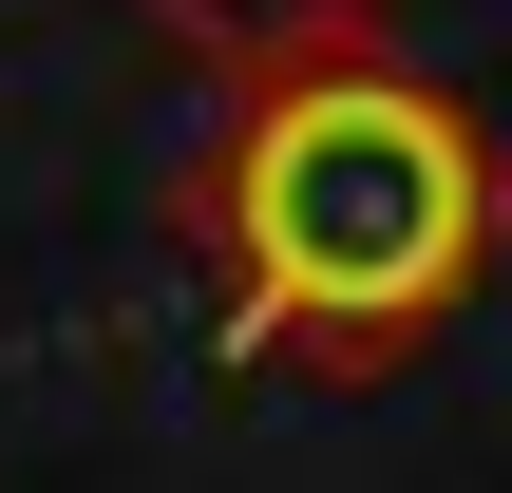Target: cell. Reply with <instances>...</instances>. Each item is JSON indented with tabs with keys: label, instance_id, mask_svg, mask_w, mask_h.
<instances>
[{
	"label": "cell",
	"instance_id": "obj_1",
	"mask_svg": "<svg viewBox=\"0 0 512 493\" xmlns=\"http://www.w3.org/2000/svg\"><path fill=\"white\" fill-rule=\"evenodd\" d=\"M494 247H512V152L456 76L380 57L361 19L228 57V95L190 133V266H209L228 361L399 380L418 342H456Z\"/></svg>",
	"mask_w": 512,
	"mask_h": 493
},
{
	"label": "cell",
	"instance_id": "obj_2",
	"mask_svg": "<svg viewBox=\"0 0 512 493\" xmlns=\"http://www.w3.org/2000/svg\"><path fill=\"white\" fill-rule=\"evenodd\" d=\"M152 19H190L209 57H266V38H342L361 0H152Z\"/></svg>",
	"mask_w": 512,
	"mask_h": 493
}]
</instances>
